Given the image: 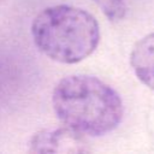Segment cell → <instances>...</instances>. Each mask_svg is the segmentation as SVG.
Segmentation results:
<instances>
[{
    "label": "cell",
    "mask_w": 154,
    "mask_h": 154,
    "mask_svg": "<svg viewBox=\"0 0 154 154\" xmlns=\"http://www.w3.org/2000/svg\"><path fill=\"white\" fill-rule=\"evenodd\" d=\"M130 63L137 78L154 90V32L136 42L130 55Z\"/></svg>",
    "instance_id": "cell-4"
},
{
    "label": "cell",
    "mask_w": 154,
    "mask_h": 154,
    "mask_svg": "<svg viewBox=\"0 0 154 154\" xmlns=\"http://www.w3.org/2000/svg\"><path fill=\"white\" fill-rule=\"evenodd\" d=\"M31 34L36 47L48 58L76 64L97 47L100 30L96 19L87 11L57 5L41 11L32 22Z\"/></svg>",
    "instance_id": "cell-2"
},
{
    "label": "cell",
    "mask_w": 154,
    "mask_h": 154,
    "mask_svg": "<svg viewBox=\"0 0 154 154\" xmlns=\"http://www.w3.org/2000/svg\"><path fill=\"white\" fill-rule=\"evenodd\" d=\"M29 147L34 153H84L89 150L82 135L67 126L37 132L32 136Z\"/></svg>",
    "instance_id": "cell-3"
},
{
    "label": "cell",
    "mask_w": 154,
    "mask_h": 154,
    "mask_svg": "<svg viewBox=\"0 0 154 154\" xmlns=\"http://www.w3.org/2000/svg\"><path fill=\"white\" fill-rule=\"evenodd\" d=\"M52 102L58 118L81 135H105L116 129L123 117L118 93L89 75H71L59 81Z\"/></svg>",
    "instance_id": "cell-1"
},
{
    "label": "cell",
    "mask_w": 154,
    "mask_h": 154,
    "mask_svg": "<svg viewBox=\"0 0 154 154\" xmlns=\"http://www.w3.org/2000/svg\"><path fill=\"white\" fill-rule=\"evenodd\" d=\"M109 20H120L124 18L126 6L123 0H94Z\"/></svg>",
    "instance_id": "cell-5"
}]
</instances>
